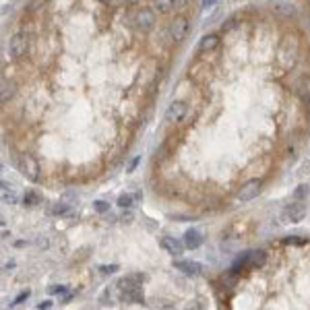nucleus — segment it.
<instances>
[{"label": "nucleus", "mask_w": 310, "mask_h": 310, "mask_svg": "<svg viewBox=\"0 0 310 310\" xmlns=\"http://www.w3.org/2000/svg\"><path fill=\"white\" fill-rule=\"evenodd\" d=\"M162 248H164V253H168L170 257H180L182 255V251L186 248V244L184 242H180L178 238H174V236H164L162 238Z\"/></svg>", "instance_id": "nucleus-7"}, {"label": "nucleus", "mask_w": 310, "mask_h": 310, "mask_svg": "<svg viewBox=\"0 0 310 310\" xmlns=\"http://www.w3.org/2000/svg\"><path fill=\"white\" fill-rule=\"evenodd\" d=\"M182 242L186 244V248H191V251H195V248H199V246L205 242V236H203L201 230L191 228V230H186V232H184V240H182Z\"/></svg>", "instance_id": "nucleus-10"}, {"label": "nucleus", "mask_w": 310, "mask_h": 310, "mask_svg": "<svg viewBox=\"0 0 310 310\" xmlns=\"http://www.w3.org/2000/svg\"><path fill=\"white\" fill-rule=\"evenodd\" d=\"M174 269H178L180 273L189 275V277H197V275L203 273V265L201 263H197V261H184V259L174 261Z\"/></svg>", "instance_id": "nucleus-8"}, {"label": "nucleus", "mask_w": 310, "mask_h": 310, "mask_svg": "<svg viewBox=\"0 0 310 310\" xmlns=\"http://www.w3.org/2000/svg\"><path fill=\"white\" fill-rule=\"evenodd\" d=\"M259 193H261V180L253 178V180H248V182H244V184L240 186V191L236 193V199H238L240 203H248V201L257 199Z\"/></svg>", "instance_id": "nucleus-4"}, {"label": "nucleus", "mask_w": 310, "mask_h": 310, "mask_svg": "<svg viewBox=\"0 0 310 310\" xmlns=\"http://www.w3.org/2000/svg\"><path fill=\"white\" fill-rule=\"evenodd\" d=\"M52 306H54V304H52V300H44V302H38V308H40V310H42V308H44V310H48V308H52Z\"/></svg>", "instance_id": "nucleus-27"}, {"label": "nucleus", "mask_w": 310, "mask_h": 310, "mask_svg": "<svg viewBox=\"0 0 310 310\" xmlns=\"http://www.w3.org/2000/svg\"><path fill=\"white\" fill-rule=\"evenodd\" d=\"M21 172L29 178V180H38V164L31 158H23L21 162Z\"/></svg>", "instance_id": "nucleus-13"}, {"label": "nucleus", "mask_w": 310, "mask_h": 310, "mask_svg": "<svg viewBox=\"0 0 310 310\" xmlns=\"http://www.w3.org/2000/svg\"><path fill=\"white\" fill-rule=\"evenodd\" d=\"M215 3H217V0H203V7H205V9H211Z\"/></svg>", "instance_id": "nucleus-29"}, {"label": "nucleus", "mask_w": 310, "mask_h": 310, "mask_svg": "<svg viewBox=\"0 0 310 310\" xmlns=\"http://www.w3.org/2000/svg\"><path fill=\"white\" fill-rule=\"evenodd\" d=\"M11 96H13V85H7V83H5V85H3V102H7Z\"/></svg>", "instance_id": "nucleus-22"}, {"label": "nucleus", "mask_w": 310, "mask_h": 310, "mask_svg": "<svg viewBox=\"0 0 310 310\" xmlns=\"http://www.w3.org/2000/svg\"><path fill=\"white\" fill-rule=\"evenodd\" d=\"M151 5L158 13H170L172 9H176L174 0H151Z\"/></svg>", "instance_id": "nucleus-16"}, {"label": "nucleus", "mask_w": 310, "mask_h": 310, "mask_svg": "<svg viewBox=\"0 0 310 310\" xmlns=\"http://www.w3.org/2000/svg\"><path fill=\"white\" fill-rule=\"evenodd\" d=\"M145 273H127L124 277H120L118 279V290H127V288H139V286H143V282H145Z\"/></svg>", "instance_id": "nucleus-9"}, {"label": "nucleus", "mask_w": 310, "mask_h": 310, "mask_svg": "<svg viewBox=\"0 0 310 310\" xmlns=\"http://www.w3.org/2000/svg\"><path fill=\"white\" fill-rule=\"evenodd\" d=\"M127 23L139 31V34H147L149 29H153L155 25V13L147 7H139V9H133L127 13Z\"/></svg>", "instance_id": "nucleus-1"}, {"label": "nucleus", "mask_w": 310, "mask_h": 310, "mask_svg": "<svg viewBox=\"0 0 310 310\" xmlns=\"http://www.w3.org/2000/svg\"><path fill=\"white\" fill-rule=\"evenodd\" d=\"M135 199H137V195H131V193H120V195H118V199H116V205H118L120 209H131V207L135 205Z\"/></svg>", "instance_id": "nucleus-15"}, {"label": "nucleus", "mask_w": 310, "mask_h": 310, "mask_svg": "<svg viewBox=\"0 0 310 310\" xmlns=\"http://www.w3.org/2000/svg\"><path fill=\"white\" fill-rule=\"evenodd\" d=\"M27 46H29V38L23 34V31H17V34H13V38L9 42V52H11V56L21 58V56H25Z\"/></svg>", "instance_id": "nucleus-5"}, {"label": "nucleus", "mask_w": 310, "mask_h": 310, "mask_svg": "<svg viewBox=\"0 0 310 310\" xmlns=\"http://www.w3.org/2000/svg\"><path fill=\"white\" fill-rule=\"evenodd\" d=\"M139 164H141V158H139V155H137V158H135V160H133V162L129 164V170H127V172H129V174H133V172L137 170V166H139Z\"/></svg>", "instance_id": "nucleus-25"}, {"label": "nucleus", "mask_w": 310, "mask_h": 310, "mask_svg": "<svg viewBox=\"0 0 310 310\" xmlns=\"http://www.w3.org/2000/svg\"><path fill=\"white\" fill-rule=\"evenodd\" d=\"M143 288H127V290H118V300L122 304H141L143 302Z\"/></svg>", "instance_id": "nucleus-6"}, {"label": "nucleus", "mask_w": 310, "mask_h": 310, "mask_svg": "<svg viewBox=\"0 0 310 310\" xmlns=\"http://www.w3.org/2000/svg\"><path fill=\"white\" fill-rule=\"evenodd\" d=\"M27 298H29V290H23V292H21V294H19V296L15 298V302H13V304L17 306V304H21V302H25Z\"/></svg>", "instance_id": "nucleus-23"}, {"label": "nucleus", "mask_w": 310, "mask_h": 310, "mask_svg": "<svg viewBox=\"0 0 310 310\" xmlns=\"http://www.w3.org/2000/svg\"><path fill=\"white\" fill-rule=\"evenodd\" d=\"M308 195H310V186L302 182V184H298L296 189H294V195H292V199H294V201H304V203H306Z\"/></svg>", "instance_id": "nucleus-17"}, {"label": "nucleus", "mask_w": 310, "mask_h": 310, "mask_svg": "<svg viewBox=\"0 0 310 310\" xmlns=\"http://www.w3.org/2000/svg\"><path fill=\"white\" fill-rule=\"evenodd\" d=\"M217 46H220V36H217V34H205V36L201 38L197 50H199L201 54H207V52H213Z\"/></svg>", "instance_id": "nucleus-12"}, {"label": "nucleus", "mask_w": 310, "mask_h": 310, "mask_svg": "<svg viewBox=\"0 0 310 310\" xmlns=\"http://www.w3.org/2000/svg\"><path fill=\"white\" fill-rule=\"evenodd\" d=\"M21 203H23L25 207H36V205L42 203V195L36 193V191H25L23 197H21Z\"/></svg>", "instance_id": "nucleus-14"}, {"label": "nucleus", "mask_w": 310, "mask_h": 310, "mask_svg": "<svg viewBox=\"0 0 310 310\" xmlns=\"http://www.w3.org/2000/svg\"><path fill=\"white\" fill-rule=\"evenodd\" d=\"M48 292L50 294H62V292H67V286H50Z\"/></svg>", "instance_id": "nucleus-24"}, {"label": "nucleus", "mask_w": 310, "mask_h": 310, "mask_svg": "<svg viewBox=\"0 0 310 310\" xmlns=\"http://www.w3.org/2000/svg\"><path fill=\"white\" fill-rule=\"evenodd\" d=\"M3 201L7 203V205H13V203H17V195L9 189V191H3Z\"/></svg>", "instance_id": "nucleus-20"}, {"label": "nucleus", "mask_w": 310, "mask_h": 310, "mask_svg": "<svg viewBox=\"0 0 310 310\" xmlns=\"http://www.w3.org/2000/svg\"><path fill=\"white\" fill-rule=\"evenodd\" d=\"M120 220H122L124 224H133V213H131V211L127 209V211L122 213V217H120Z\"/></svg>", "instance_id": "nucleus-26"}, {"label": "nucleus", "mask_w": 310, "mask_h": 310, "mask_svg": "<svg viewBox=\"0 0 310 310\" xmlns=\"http://www.w3.org/2000/svg\"><path fill=\"white\" fill-rule=\"evenodd\" d=\"M174 5H176V9H180V7L186 5V0H174Z\"/></svg>", "instance_id": "nucleus-30"}, {"label": "nucleus", "mask_w": 310, "mask_h": 310, "mask_svg": "<svg viewBox=\"0 0 310 310\" xmlns=\"http://www.w3.org/2000/svg\"><path fill=\"white\" fill-rule=\"evenodd\" d=\"M69 211H71V205H69L67 201H58V203L52 205V215L65 217V215H69Z\"/></svg>", "instance_id": "nucleus-18"}, {"label": "nucleus", "mask_w": 310, "mask_h": 310, "mask_svg": "<svg viewBox=\"0 0 310 310\" xmlns=\"http://www.w3.org/2000/svg\"><path fill=\"white\" fill-rule=\"evenodd\" d=\"M100 302H102V304H108V302H110V290H104V294L100 296Z\"/></svg>", "instance_id": "nucleus-28"}, {"label": "nucleus", "mask_w": 310, "mask_h": 310, "mask_svg": "<svg viewBox=\"0 0 310 310\" xmlns=\"http://www.w3.org/2000/svg\"><path fill=\"white\" fill-rule=\"evenodd\" d=\"M186 114V104L184 102H172L166 110V120L168 122H180Z\"/></svg>", "instance_id": "nucleus-11"}, {"label": "nucleus", "mask_w": 310, "mask_h": 310, "mask_svg": "<svg viewBox=\"0 0 310 310\" xmlns=\"http://www.w3.org/2000/svg\"><path fill=\"white\" fill-rule=\"evenodd\" d=\"M118 271V265H100V273L102 275H112Z\"/></svg>", "instance_id": "nucleus-21"}, {"label": "nucleus", "mask_w": 310, "mask_h": 310, "mask_svg": "<svg viewBox=\"0 0 310 310\" xmlns=\"http://www.w3.org/2000/svg\"><path fill=\"white\" fill-rule=\"evenodd\" d=\"M93 209H96L98 213H110V203L108 201H96V203H93Z\"/></svg>", "instance_id": "nucleus-19"}, {"label": "nucleus", "mask_w": 310, "mask_h": 310, "mask_svg": "<svg viewBox=\"0 0 310 310\" xmlns=\"http://www.w3.org/2000/svg\"><path fill=\"white\" fill-rule=\"evenodd\" d=\"M189 19L186 17H174L170 23H168V36L174 40V42H182L186 36H189Z\"/></svg>", "instance_id": "nucleus-3"}, {"label": "nucleus", "mask_w": 310, "mask_h": 310, "mask_svg": "<svg viewBox=\"0 0 310 310\" xmlns=\"http://www.w3.org/2000/svg\"><path fill=\"white\" fill-rule=\"evenodd\" d=\"M306 205H304V201H294V203H290V205H286L284 207V211H282V222L284 224H300L304 217H306Z\"/></svg>", "instance_id": "nucleus-2"}, {"label": "nucleus", "mask_w": 310, "mask_h": 310, "mask_svg": "<svg viewBox=\"0 0 310 310\" xmlns=\"http://www.w3.org/2000/svg\"><path fill=\"white\" fill-rule=\"evenodd\" d=\"M98 3H102V5H110L112 0H98Z\"/></svg>", "instance_id": "nucleus-31"}]
</instances>
